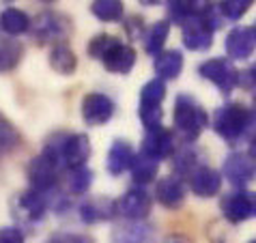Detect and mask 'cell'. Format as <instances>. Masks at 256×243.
Instances as JSON below:
<instances>
[{
    "mask_svg": "<svg viewBox=\"0 0 256 243\" xmlns=\"http://www.w3.org/2000/svg\"><path fill=\"white\" fill-rule=\"evenodd\" d=\"M151 196L146 194L142 188H132L127 190L123 196H120V200L116 202V209L123 218L132 220V222H142L148 213H151Z\"/></svg>",
    "mask_w": 256,
    "mask_h": 243,
    "instance_id": "ba28073f",
    "label": "cell"
},
{
    "mask_svg": "<svg viewBox=\"0 0 256 243\" xmlns=\"http://www.w3.org/2000/svg\"><path fill=\"white\" fill-rule=\"evenodd\" d=\"M132 176H134V181H136L138 185H146V183H151L155 176H158L160 172V162H155L151 160V157H146V155H136V160H134L132 164Z\"/></svg>",
    "mask_w": 256,
    "mask_h": 243,
    "instance_id": "603a6c76",
    "label": "cell"
},
{
    "mask_svg": "<svg viewBox=\"0 0 256 243\" xmlns=\"http://www.w3.org/2000/svg\"><path fill=\"white\" fill-rule=\"evenodd\" d=\"M168 32H170V24L166 22V20L155 22L151 26V30L146 32V37H144V50H146V52L153 54V56H158L164 50V46H166Z\"/></svg>",
    "mask_w": 256,
    "mask_h": 243,
    "instance_id": "cb8c5ba5",
    "label": "cell"
},
{
    "mask_svg": "<svg viewBox=\"0 0 256 243\" xmlns=\"http://www.w3.org/2000/svg\"><path fill=\"white\" fill-rule=\"evenodd\" d=\"M174 168L179 170V174H192V172H194V170L198 168V166H196V151H192V148H186V151L176 153Z\"/></svg>",
    "mask_w": 256,
    "mask_h": 243,
    "instance_id": "836d02e7",
    "label": "cell"
},
{
    "mask_svg": "<svg viewBox=\"0 0 256 243\" xmlns=\"http://www.w3.org/2000/svg\"><path fill=\"white\" fill-rule=\"evenodd\" d=\"M209 125V114L192 95H176L174 99V130L186 142H194Z\"/></svg>",
    "mask_w": 256,
    "mask_h": 243,
    "instance_id": "3957f363",
    "label": "cell"
},
{
    "mask_svg": "<svg viewBox=\"0 0 256 243\" xmlns=\"http://www.w3.org/2000/svg\"><path fill=\"white\" fill-rule=\"evenodd\" d=\"M138 116H140V120H142V125H144V130L151 132V130H158V127H162L164 110H162V106H155V108H148V106H140Z\"/></svg>",
    "mask_w": 256,
    "mask_h": 243,
    "instance_id": "d6a6232c",
    "label": "cell"
},
{
    "mask_svg": "<svg viewBox=\"0 0 256 243\" xmlns=\"http://www.w3.org/2000/svg\"><path fill=\"white\" fill-rule=\"evenodd\" d=\"M134 160H136V153H134L132 144L127 140H114L108 151V157H106V168L112 176L123 174L125 170L132 168Z\"/></svg>",
    "mask_w": 256,
    "mask_h": 243,
    "instance_id": "ac0fdd59",
    "label": "cell"
},
{
    "mask_svg": "<svg viewBox=\"0 0 256 243\" xmlns=\"http://www.w3.org/2000/svg\"><path fill=\"white\" fill-rule=\"evenodd\" d=\"M254 206L256 194H248V192H234V194H228L222 200V213L232 224L250 220L254 216Z\"/></svg>",
    "mask_w": 256,
    "mask_h": 243,
    "instance_id": "8fae6325",
    "label": "cell"
},
{
    "mask_svg": "<svg viewBox=\"0 0 256 243\" xmlns=\"http://www.w3.org/2000/svg\"><path fill=\"white\" fill-rule=\"evenodd\" d=\"M239 84L256 99V65H252L248 71H239Z\"/></svg>",
    "mask_w": 256,
    "mask_h": 243,
    "instance_id": "e575fe53",
    "label": "cell"
},
{
    "mask_svg": "<svg viewBox=\"0 0 256 243\" xmlns=\"http://www.w3.org/2000/svg\"><path fill=\"white\" fill-rule=\"evenodd\" d=\"M48 243H67V241H65V234H60V237H52Z\"/></svg>",
    "mask_w": 256,
    "mask_h": 243,
    "instance_id": "f35d334b",
    "label": "cell"
},
{
    "mask_svg": "<svg viewBox=\"0 0 256 243\" xmlns=\"http://www.w3.org/2000/svg\"><path fill=\"white\" fill-rule=\"evenodd\" d=\"M24 56V46L16 39H0V74L18 67Z\"/></svg>",
    "mask_w": 256,
    "mask_h": 243,
    "instance_id": "7402d4cb",
    "label": "cell"
},
{
    "mask_svg": "<svg viewBox=\"0 0 256 243\" xmlns=\"http://www.w3.org/2000/svg\"><path fill=\"white\" fill-rule=\"evenodd\" d=\"M220 18L218 6L216 4H202V9L196 13L192 20H188L186 24L181 26V39L183 46L192 52H204L213 46V34L220 28Z\"/></svg>",
    "mask_w": 256,
    "mask_h": 243,
    "instance_id": "6da1fadb",
    "label": "cell"
},
{
    "mask_svg": "<svg viewBox=\"0 0 256 243\" xmlns=\"http://www.w3.org/2000/svg\"><path fill=\"white\" fill-rule=\"evenodd\" d=\"M67 243H95V239L90 234H65Z\"/></svg>",
    "mask_w": 256,
    "mask_h": 243,
    "instance_id": "74e56055",
    "label": "cell"
},
{
    "mask_svg": "<svg viewBox=\"0 0 256 243\" xmlns=\"http://www.w3.org/2000/svg\"><path fill=\"white\" fill-rule=\"evenodd\" d=\"M118 44H123L118 37H114V34H108V32H102V34H95V37L88 41L86 52H88L90 58H99V60H102L104 56L108 54L112 48H116Z\"/></svg>",
    "mask_w": 256,
    "mask_h": 243,
    "instance_id": "83f0119b",
    "label": "cell"
},
{
    "mask_svg": "<svg viewBox=\"0 0 256 243\" xmlns=\"http://www.w3.org/2000/svg\"><path fill=\"white\" fill-rule=\"evenodd\" d=\"M155 198L166 209H179L186 202V185L179 176H164L155 188Z\"/></svg>",
    "mask_w": 256,
    "mask_h": 243,
    "instance_id": "2e32d148",
    "label": "cell"
},
{
    "mask_svg": "<svg viewBox=\"0 0 256 243\" xmlns=\"http://www.w3.org/2000/svg\"><path fill=\"white\" fill-rule=\"evenodd\" d=\"M216 6H218L220 18H226V20H230V22H237V20H241L248 11H250L252 0H228V2H220Z\"/></svg>",
    "mask_w": 256,
    "mask_h": 243,
    "instance_id": "1f68e13d",
    "label": "cell"
},
{
    "mask_svg": "<svg viewBox=\"0 0 256 243\" xmlns=\"http://www.w3.org/2000/svg\"><path fill=\"white\" fill-rule=\"evenodd\" d=\"M226 54L232 60H246L250 58L256 50V28L254 26H239L232 28L226 37Z\"/></svg>",
    "mask_w": 256,
    "mask_h": 243,
    "instance_id": "9c48e42d",
    "label": "cell"
},
{
    "mask_svg": "<svg viewBox=\"0 0 256 243\" xmlns=\"http://www.w3.org/2000/svg\"><path fill=\"white\" fill-rule=\"evenodd\" d=\"M136 50H134L132 46L127 44H118L116 48H112L108 54L102 58L104 67L110 71V74H118V76H127L130 71L134 69V65H136Z\"/></svg>",
    "mask_w": 256,
    "mask_h": 243,
    "instance_id": "e0dca14e",
    "label": "cell"
},
{
    "mask_svg": "<svg viewBox=\"0 0 256 243\" xmlns=\"http://www.w3.org/2000/svg\"><path fill=\"white\" fill-rule=\"evenodd\" d=\"M164 99H166V84H164L160 78L148 80L144 86L140 88V106L155 108V106H162Z\"/></svg>",
    "mask_w": 256,
    "mask_h": 243,
    "instance_id": "4316f807",
    "label": "cell"
},
{
    "mask_svg": "<svg viewBox=\"0 0 256 243\" xmlns=\"http://www.w3.org/2000/svg\"><path fill=\"white\" fill-rule=\"evenodd\" d=\"M78 211H80V220L86 226L99 224V222H108L118 213L116 202L110 198H106V196H93V198L84 200Z\"/></svg>",
    "mask_w": 256,
    "mask_h": 243,
    "instance_id": "4fadbf2b",
    "label": "cell"
},
{
    "mask_svg": "<svg viewBox=\"0 0 256 243\" xmlns=\"http://www.w3.org/2000/svg\"><path fill=\"white\" fill-rule=\"evenodd\" d=\"M90 11L102 22L123 20V2H118V0H95V2H90Z\"/></svg>",
    "mask_w": 256,
    "mask_h": 243,
    "instance_id": "484cf974",
    "label": "cell"
},
{
    "mask_svg": "<svg viewBox=\"0 0 256 243\" xmlns=\"http://www.w3.org/2000/svg\"><path fill=\"white\" fill-rule=\"evenodd\" d=\"M204 2H188V0H181V2H168V16L172 22L176 24H186L188 20H192L198 11L202 9Z\"/></svg>",
    "mask_w": 256,
    "mask_h": 243,
    "instance_id": "f1b7e54d",
    "label": "cell"
},
{
    "mask_svg": "<svg viewBox=\"0 0 256 243\" xmlns=\"http://www.w3.org/2000/svg\"><path fill=\"white\" fill-rule=\"evenodd\" d=\"M209 123L226 142H237L256 127V110H248L244 104H226L213 112Z\"/></svg>",
    "mask_w": 256,
    "mask_h": 243,
    "instance_id": "7a4b0ae2",
    "label": "cell"
},
{
    "mask_svg": "<svg viewBox=\"0 0 256 243\" xmlns=\"http://www.w3.org/2000/svg\"><path fill=\"white\" fill-rule=\"evenodd\" d=\"M0 30L11 34V37H18V34L30 30V18L16 6H9L0 13Z\"/></svg>",
    "mask_w": 256,
    "mask_h": 243,
    "instance_id": "44dd1931",
    "label": "cell"
},
{
    "mask_svg": "<svg viewBox=\"0 0 256 243\" xmlns=\"http://www.w3.org/2000/svg\"><path fill=\"white\" fill-rule=\"evenodd\" d=\"M254 213H256V206H254Z\"/></svg>",
    "mask_w": 256,
    "mask_h": 243,
    "instance_id": "b9f144b4",
    "label": "cell"
},
{
    "mask_svg": "<svg viewBox=\"0 0 256 243\" xmlns=\"http://www.w3.org/2000/svg\"><path fill=\"white\" fill-rule=\"evenodd\" d=\"M250 157H256V138L252 140V144H250V153H248Z\"/></svg>",
    "mask_w": 256,
    "mask_h": 243,
    "instance_id": "ab89813d",
    "label": "cell"
},
{
    "mask_svg": "<svg viewBox=\"0 0 256 243\" xmlns=\"http://www.w3.org/2000/svg\"><path fill=\"white\" fill-rule=\"evenodd\" d=\"M93 170L86 168V166H82V168H74L71 170V174H69V190H71V194H76V196H82V194H86V192L90 190V185H93Z\"/></svg>",
    "mask_w": 256,
    "mask_h": 243,
    "instance_id": "4dcf8cb0",
    "label": "cell"
},
{
    "mask_svg": "<svg viewBox=\"0 0 256 243\" xmlns=\"http://www.w3.org/2000/svg\"><path fill=\"white\" fill-rule=\"evenodd\" d=\"M190 188L200 198L216 196L218 192L222 190V174L211 166H198L194 172L190 174Z\"/></svg>",
    "mask_w": 256,
    "mask_h": 243,
    "instance_id": "9a60e30c",
    "label": "cell"
},
{
    "mask_svg": "<svg viewBox=\"0 0 256 243\" xmlns=\"http://www.w3.org/2000/svg\"><path fill=\"white\" fill-rule=\"evenodd\" d=\"M90 157V140L86 134H71L62 136V146H60V160L62 166L67 168H82Z\"/></svg>",
    "mask_w": 256,
    "mask_h": 243,
    "instance_id": "52a82bcc",
    "label": "cell"
},
{
    "mask_svg": "<svg viewBox=\"0 0 256 243\" xmlns=\"http://www.w3.org/2000/svg\"><path fill=\"white\" fill-rule=\"evenodd\" d=\"M250 243H256V239H254V241H250Z\"/></svg>",
    "mask_w": 256,
    "mask_h": 243,
    "instance_id": "60d3db41",
    "label": "cell"
},
{
    "mask_svg": "<svg viewBox=\"0 0 256 243\" xmlns=\"http://www.w3.org/2000/svg\"><path fill=\"white\" fill-rule=\"evenodd\" d=\"M24 232L16 226H4L0 228V243H24Z\"/></svg>",
    "mask_w": 256,
    "mask_h": 243,
    "instance_id": "d590c367",
    "label": "cell"
},
{
    "mask_svg": "<svg viewBox=\"0 0 256 243\" xmlns=\"http://www.w3.org/2000/svg\"><path fill=\"white\" fill-rule=\"evenodd\" d=\"M48 211V198L41 192L26 190L16 198V213L26 222H39L46 218Z\"/></svg>",
    "mask_w": 256,
    "mask_h": 243,
    "instance_id": "5bb4252c",
    "label": "cell"
},
{
    "mask_svg": "<svg viewBox=\"0 0 256 243\" xmlns=\"http://www.w3.org/2000/svg\"><path fill=\"white\" fill-rule=\"evenodd\" d=\"M123 26H125V30L130 32V37H140V34L144 32V22H142L138 16L127 18V22H125Z\"/></svg>",
    "mask_w": 256,
    "mask_h": 243,
    "instance_id": "8d00e7d4",
    "label": "cell"
},
{
    "mask_svg": "<svg viewBox=\"0 0 256 243\" xmlns=\"http://www.w3.org/2000/svg\"><path fill=\"white\" fill-rule=\"evenodd\" d=\"M254 28H256V26H254Z\"/></svg>",
    "mask_w": 256,
    "mask_h": 243,
    "instance_id": "7bdbcfd3",
    "label": "cell"
},
{
    "mask_svg": "<svg viewBox=\"0 0 256 243\" xmlns=\"http://www.w3.org/2000/svg\"><path fill=\"white\" fill-rule=\"evenodd\" d=\"M148 234H151V230H148L146 226L130 224V226L118 228L114 232V237H112V243H146Z\"/></svg>",
    "mask_w": 256,
    "mask_h": 243,
    "instance_id": "f546056e",
    "label": "cell"
},
{
    "mask_svg": "<svg viewBox=\"0 0 256 243\" xmlns=\"http://www.w3.org/2000/svg\"><path fill=\"white\" fill-rule=\"evenodd\" d=\"M114 116V102L104 92H86L82 99V118L88 127L106 125Z\"/></svg>",
    "mask_w": 256,
    "mask_h": 243,
    "instance_id": "8992f818",
    "label": "cell"
},
{
    "mask_svg": "<svg viewBox=\"0 0 256 243\" xmlns=\"http://www.w3.org/2000/svg\"><path fill=\"white\" fill-rule=\"evenodd\" d=\"M198 74H200L204 80H209L211 84H216L220 88V92L224 95H230L234 90V86L239 84V71L232 67V62H228L226 58H209L204 60L200 67H198Z\"/></svg>",
    "mask_w": 256,
    "mask_h": 243,
    "instance_id": "5b68a950",
    "label": "cell"
},
{
    "mask_svg": "<svg viewBox=\"0 0 256 243\" xmlns=\"http://www.w3.org/2000/svg\"><path fill=\"white\" fill-rule=\"evenodd\" d=\"M153 67H155V74H158V78L162 82L174 80V78H179L181 71H183V54L179 50H164V52H160L155 56Z\"/></svg>",
    "mask_w": 256,
    "mask_h": 243,
    "instance_id": "d6986e66",
    "label": "cell"
},
{
    "mask_svg": "<svg viewBox=\"0 0 256 243\" xmlns=\"http://www.w3.org/2000/svg\"><path fill=\"white\" fill-rule=\"evenodd\" d=\"M22 144V134L6 116L0 114V155H6Z\"/></svg>",
    "mask_w": 256,
    "mask_h": 243,
    "instance_id": "d4e9b609",
    "label": "cell"
},
{
    "mask_svg": "<svg viewBox=\"0 0 256 243\" xmlns=\"http://www.w3.org/2000/svg\"><path fill=\"white\" fill-rule=\"evenodd\" d=\"M50 67L60 76H71L78 69V56L67 44H56L50 52Z\"/></svg>",
    "mask_w": 256,
    "mask_h": 243,
    "instance_id": "ffe728a7",
    "label": "cell"
},
{
    "mask_svg": "<svg viewBox=\"0 0 256 243\" xmlns=\"http://www.w3.org/2000/svg\"><path fill=\"white\" fill-rule=\"evenodd\" d=\"M224 176L228 178L234 188H246L248 183L254 178V162L250 155L246 153H230L224 160Z\"/></svg>",
    "mask_w": 256,
    "mask_h": 243,
    "instance_id": "7c38bea8",
    "label": "cell"
},
{
    "mask_svg": "<svg viewBox=\"0 0 256 243\" xmlns=\"http://www.w3.org/2000/svg\"><path fill=\"white\" fill-rule=\"evenodd\" d=\"M176 151V142L172 132L164 130V127H158V130L146 132L144 140H142V155L151 157L155 162H162L166 157L174 155Z\"/></svg>",
    "mask_w": 256,
    "mask_h": 243,
    "instance_id": "30bf717a",
    "label": "cell"
},
{
    "mask_svg": "<svg viewBox=\"0 0 256 243\" xmlns=\"http://www.w3.org/2000/svg\"><path fill=\"white\" fill-rule=\"evenodd\" d=\"M30 30H32L34 41H37L39 46H46L50 41L62 44V39L71 32V26L65 16L54 13V11H46L34 20V24L30 22Z\"/></svg>",
    "mask_w": 256,
    "mask_h": 243,
    "instance_id": "277c9868",
    "label": "cell"
}]
</instances>
